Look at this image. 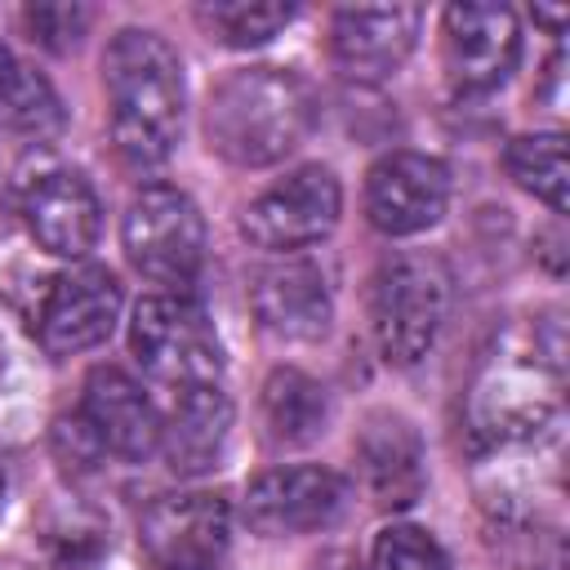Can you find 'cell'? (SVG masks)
I'll use <instances>...</instances> for the list:
<instances>
[{
    "mask_svg": "<svg viewBox=\"0 0 570 570\" xmlns=\"http://www.w3.org/2000/svg\"><path fill=\"white\" fill-rule=\"evenodd\" d=\"M129 352L138 356V365L151 379L169 383V392L209 387L223 374V352H218L214 325L183 294H147L134 307Z\"/></svg>",
    "mask_w": 570,
    "mask_h": 570,
    "instance_id": "obj_5",
    "label": "cell"
},
{
    "mask_svg": "<svg viewBox=\"0 0 570 570\" xmlns=\"http://www.w3.org/2000/svg\"><path fill=\"white\" fill-rule=\"evenodd\" d=\"M450 205V169L423 151H392L365 174V218L383 236L428 232Z\"/></svg>",
    "mask_w": 570,
    "mask_h": 570,
    "instance_id": "obj_10",
    "label": "cell"
},
{
    "mask_svg": "<svg viewBox=\"0 0 570 570\" xmlns=\"http://www.w3.org/2000/svg\"><path fill=\"white\" fill-rule=\"evenodd\" d=\"M102 85L111 102L116 151L134 169L169 160L183 134V62L156 31L129 27L107 45Z\"/></svg>",
    "mask_w": 570,
    "mask_h": 570,
    "instance_id": "obj_1",
    "label": "cell"
},
{
    "mask_svg": "<svg viewBox=\"0 0 570 570\" xmlns=\"http://www.w3.org/2000/svg\"><path fill=\"white\" fill-rule=\"evenodd\" d=\"M138 543L156 570H214L232 543L227 499L209 490L165 494L142 512Z\"/></svg>",
    "mask_w": 570,
    "mask_h": 570,
    "instance_id": "obj_8",
    "label": "cell"
},
{
    "mask_svg": "<svg viewBox=\"0 0 570 570\" xmlns=\"http://www.w3.org/2000/svg\"><path fill=\"white\" fill-rule=\"evenodd\" d=\"M249 307L267 334L289 338V343L321 338L334 316L325 272L307 258H276L258 267L249 281Z\"/></svg>",
    "mask_w": 570,
    "mask_h": 570,
    "instance_id": "obj_14",
    "label": "cell"
},
{
    "mask_svg": "<svg viewBox=\"0 0 570 570\" xmlns=\"http://www.w3.org/2000/svg\"><path fill=\"white\" fill-rule=\"evenodd\" d=\"M312 116V89L294 71L240 67L209 89L205 138L223 160L240 169H263L285 160L307 138Z\"/></svg>",
    "mask_w": 570,
    "mask_h": 570,
    "instance_id": "obj_2",
    "label": "cell"
},
{
    "mask_svg": "<svg viewBox=\"0 0 570 570\" xmlns=\"http://www.w3.org/2000/svg\"><path fill=\"white\" fill-rule=\"evenodd\" d=\"M0 499H4V472H0Z\"/></svg>",
    "mask_w": 570,
    "mask_h": 570,
    "instance_id": "obj_25",
    "label": "cell"
},
{
    "mask_svg": "<svg viewBox=\"0 0 570 570\" xmlns=\"http://www.w3.org/2000/svg\"><path fill=\"white\" fill-rule=\"evenodd\" d=\"M423 27L419 4H352L334 13L330 58L356 85H379L401 71Z\"/></svg>",
    "mask_w": 570,
    "mask_h": 570,
    "instance_id": "obj_12",
    "label": "cell"
},
{
    "mask_svg": "<svg viewBox=\"0 0 570 570\" xmlns=\"http://www.w3.org/2000/svg\"><path fill=\"white\" fill-rule=\"evenodd\" d=\"M445 71L463 94H485L508 80L521 53V27L508 4H450L441 18Z\"/></svg>",
    "mask_w": 570,
    "mask_h": 570,
    "instance_id": "obj_13",
    "label": "cell"
},
{
    "mask_svg": "<svg viewBox=\"0 0 570 570\" xmlns=\"http://www.w3.org/2000/svg\"><path fill=\"white\" fill-rule=\"evenodd\" d=\"M80 423L89 428L98 450L116 454V459H147L160 445V414H156V405L116 365H98L85 379Z\"/></svg>",
    "mask_w": 570,
    "mask_h": 570,
    "instance_id": "obj_15",
    "label": "cell"
},
{
    "mask_svg": "<svg viewBox=\"0 0 570 570\" xmlns=\"http://www.w3.org/2000/svg\"><path fill=\"white\" fill-rule=\"evenodd\" d=\"M356 459H361V481L379 508L396 512L423 494V445L405 419L374 414L361 428Z\"/></svg>",
    "mask_w": 570,
    "mask_h": 570,
    "instance_id": "obj_17",
    "label": "cell"
},
{
    "mask_svg": "<svg viewBox=\"0 0 570 570\" xmlns=\"http://www.w3.org/2000/svg\"><path fill=\"white\" fill-rule=\"evenodd\" d=\"M338 214H343L338 178L325 165H303V169L285 174L281 183H272L267 191H258L245 205L240 232L258 249L294 254V249H307V245L325 240L334 232Z\"/></svg>",
    "mask_w": 570,
    "mask_h": 570,
    "instance_id": "obj_7",
    "label": "cell"
},
{
    "mask_svg": "<svg viewBox=\"0 0 570 570\" xmlns=\"http://www.w3.org/2000/svg\"><path fill=\"white\" fill-rule=\"evenodd\" d=\"M89 22L85 9H67V4H45V9H27V27H31V40L49 45V49H67L80 27Z\"/></svg>",
    "mask_w": 570,
    "mask_h": 570,
    "instance_id": "obj_24",
    "label": "cell"
},
{
    "mask_svg": "<svg viewBox=\"0 0 570 570\" xmlns=\"http://www.w3.org/2000/svg\"><path fill=\"white\" fill-rule=\"evenodd\" d=\"M0 125L31 138H49L62 129V102L49 89V80L27 71L4 45H0Z\"/></svg>",
    "mask_w": 570,
    "mask_h": 570,
    "instance_id": "obj_20",
    "label": "cell"
},
{
    "mask_svg": "<svg viewBox=\"0 0 570 570\" xmlns=\"http://www.w3.org/2000/svg\"><path fill=\"white\" fill-rule=\"evenodd\" d=\"M325 414H330L325 387L312 374H303L294 365H281V370L267 374V383H263V428L276 445L316 441L321 428H325Z\"/></svg>",
    "mask_w": 570,
    "mask_h": 570,
    "instance_id": "obj_19",
    "label": "cell"
},
{
    "mask_svg": "<svg viewBox=\"0 0 570 570\" xmlns=\"http://www.w3.org/2000/svg\"><path fill=\"white\" fill-rule=\"evenodd\" d=\"M120 236L129 263L160 285H187L205 263V218L178 187H142L125 209Z\"/></svg>",
    "mask_w": 570,
    "mask_h": 570,
    "instance_id": "obj_6",
    "label": "cell"
},
{
    "mask_svg": "<svg viewBox=\"0 0 570 570\" xmlns=\"http://www.w3.org/2000/svg\"><path fill=\"white\" fill-rule=\"evenodd\" d=\"M120 316V285L107 267H76L53 276L36 307V338L49 356H76L98 347Z\"/></svg>",
    "mask_w": 570,
    "mask_h": 570,
    "instance_id": "obj_11",
    "label": "cell"
},
{
    "mask_svg": "<svg viewBox=\"0 0 570 570\" xmlns=\"http://www.w3.org/2000/svg\"><path fill=\"white\" fill-rule=\"evenodd\" d=\"M508 178L543 200L552 214H566V138L561 134H521L503 151Z\"/></svg>",
    "mask_w": 570,
    "mask_h": 570,
    "instance_id": "obj_21",
    "label": "cell"
},
{
    "mask_svg": "<svg viewBox=\"0 0 570 570\" xmlns=\"http://www.w3.org/2000/svg\"><path fill=\"white\" fill-rule=\"evenodd\" d=\"M232 428V401L218 383L174 392L169 419H160V445L174 472H205Z\"/></svg>",
    "mask_w": 570,
    "mask_h": 570,
    "instance_id": "obj_18",
    "label": "cell"
},
{
    "mask_svg": "<svg viewBox=\"0 0 570 570\" xmlns=\"http://www.w3.org/2000/svg\"><path fill=\"white\" fill-rule=\"evenodd\" d=\"M450 312V276L428 254H396L379 267L370 294L374 343L387 365H419Z\"/></svg>",
    "mask_w": 570,
    "mask_h": 570,
    "instance_id": "obj_4",
    "label": "cell"
},
{
    "mask_svg": "<svg viewBox=\"0 0 570 570\" xmlns=\"http://www.w3.org/2000/svg\"><path fill=\"white\" fill-rule=\"evenodd\" d=\"M347 499V481L334 468L321 463H294V468H272L245 490V517L258 534L285 539V534H307L325 530Z\"/></svg>",
    "mask_w": 570,
    "mask_h": 570,
    "instance_id": "obj_9",
    "label": "cell"
},
{
    "mask_svg": "<svg viewBox=\"0 0 570 570\" xmlns=\"http://www.w3.org/2000/svg\"><path fill=\"white\" fill-rule=\"evenodd\" d=\"M561 405V343L543 352L539 338L499 347L472 383V432L490 445H521L539 436Z\"/></svg>",
    "mask_w": 570,
    "mask_h": 570,
    "instance_id": "obj_3",
    "label": "cell"
},
{
    "mask_svg": "<svg viewBox=\"0 0 570 570\" xmlns=\"http://www.w3.org/2000/svg\"><path fill=\"white\" fill-rule=\"evenodd\" d=\"M370 570H450V557L423 525H387L370 548Z\"/></svg>",
    "mask_w": 570,
    "mask_h": 570,
    "instance_id": "obj_23",
    "label": "cell"
},
{
    "mask_svg": "<svg viewBox=\"0 0 570 570\" xmlns=\"http://www.w3.org/2000/svg\"><path fill=\"white\" fill-rule=\"evenodd\" d=\"M22 218H27V232L36 236V245L58 258L89 254L98 240V227H102L98 196L76 169L40 174L22 196Z\"/></svg>",
    "mask_w": 570,
    "mask_h": 570,
    "instance_id": "obj_16",
    "label": "cell"
},
{
    "mask_svg": "<svg viewBox=\"0 0 570 570\" xmlns=\"http://www.w3.org/2000/svg\"><path fill=\"white\" fill-rule=\"evenodd\" d=\"M214 570H227V561H223V566H214Z\"/></svg>",
    "mask_w": 570,
    "mask_h": 570,
    "instance_id": "obj_26",
    "label": "cell"
},
{
    "mask_svg": "<svg viewBox=\"0 0 570 570\" xmlns=\"http://www.w3.org/2000/svg\"><path fill=\"white\" fill-rule=\"evenodd\" d=\"M294 18V4H276V0H214L200 4V22L214 40L232 45V49H249L272 40L285 22Z\"/></svg>",
    "mask_w": 570,
    "mask_h": 570,
    "instance_id": "obj_22",
    "label": "cell"
}]
</instances>
